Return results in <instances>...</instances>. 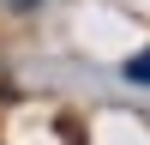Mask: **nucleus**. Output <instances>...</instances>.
<instances>
[{
    "label": "nucleus",
    "mask_w": 150,
    "mask_h": 145,
    "mask_svg": "<svg viewBox=\"0 0 150 145\" xmlns=\"http://www.w3.org/2000/svg\"><path fill=\"white\" fill-rule=\"evenodd\" d=\"M126 79H132V85H150V48H144V55H132V60H126Z\"/></svg>",
    "instance_id": "nucleus-1"
},
{
    "label": "nucleus",
    "mask_w": 150,
    "mask_h": 145,
    "mask_svg": "<svg viewBox=\"0 0 150 145\" xmlns=\"http://www.w3.org/2000/svg\"><path fill=\"white\" fill-rule=\"evenodd\" d=\"M6 6H36V0H6Z\"/></svg>",
    "instance_id": "nucleus-2"
}]
</instances>
